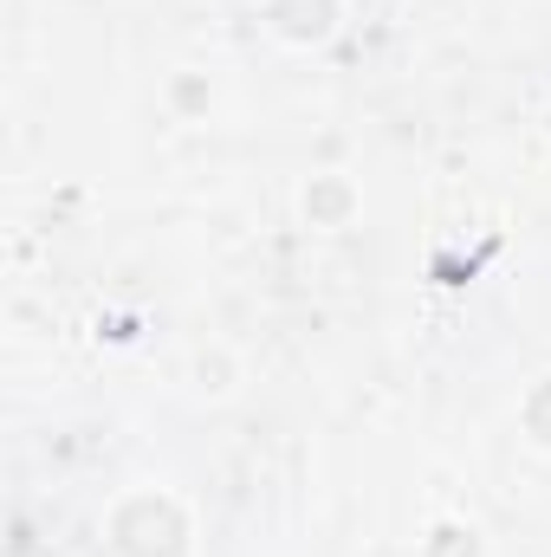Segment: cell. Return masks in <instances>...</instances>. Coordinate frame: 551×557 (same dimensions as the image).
<instances>
[{
    "label": "cell",
    "instance_id": "6",
    "mask_svg": "<svg viewBox=\"0 0 551 557\" xmlns=\"http://www.w3.org/2000/svg\"><path fill=\"white\" fill-rule=\"evenodd\" d=\"M208 104H215V78L195 72V65H182V72L169 78V111H175V117H208Z\"/></svg>",
    "mask_w": 551,
    "mask_h": 557
},
{
    "label": "cell",
    "instance_id": "1",
    "mask_svg": "<svg viewBox=\"0 0 551 557\" xmlns=\"http://www.w3.org/2000/svg\"><path fill=\"white\" fill-rule=\"evenodd\" d=\"M105 552L111 557H195V512L175 486L137 480L105 506Z\"/></svg>",
    "mask_w": 551,
    "mask_h": 557
},
{
    "label": "cell",
    "instance_id": "2",
    "mask_svg": "<svg viewBox=\"0 0 551 557\" xmlns=\"http://www.w3.org/2000/svg\"><path fill=\"white\" fill-rule=\"evenodd\" d=\"M254 7L285 52H325L344 33V0H254Z\"/></svg>",
    "mask_w": 551,
    "mask_h": 557
},
{
    "label": "cell",
    "instance_id": "4",
    "mask_svg": "<svg viewBox=\"0 0 551 557\" xmlns=\"http://www.w3.org/2000/svg\"><path fill=\"white\" fill-rule=\"evenodd\" d=\"M519 434H526L532 454H551V370H539L519 389Z\"/></svg>",
    "mask_w": 551,
    "mask_h": 557
},
{
    "label": "cell",
    "instance_id": "3",
    "mask_svg": "<svg viewBox=\"0 0 551 557\" xmlns=\"http://www.w3.org/2000/svg\"><path fill=\"white\" fill-rule=\"evenodd\" d=\"M357 208H364V195H357V182H351L344 169H318V175L298 188V214H305V227H318V234L351 227Z\"/></svg>",
    "mask_w": 551,
    "mask_h": 557
},
{
    "label": "cell",
    "instance_id": "5",
    "mask_svg": "<svg viewBox=\"0 0 551 557\" xmlns=\"http://www.w3.org/2000/svg\"><path fill=\"white\" fill-rule=\"evenodd\" d=\"M421 557H487L480 525H467V519H434L428 539H421Z\"/></svg>",
    "mask_w": 551,
    "mask_h": 557
}]
</instances>
